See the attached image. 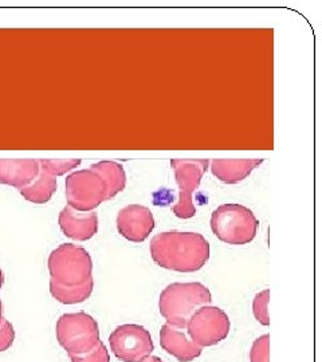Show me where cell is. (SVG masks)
Wrapping results in <instances>:
<instances>
[{"label": "cell", "mask_w": 322, "mask_h": 362, "mask_svg": "<svg viewBox=\"0 0 322 362\" xmlns=\"http://www.w3.org/2000/svg\"><path fill=\"white\" fill-rule=\"evenodd\" d=\"M270 337L263 334L259 337L250 350V362H270L269 361V351H270Z\"/></svg>", "instance_id": "ffe728a7"}, {"label": "cell", "mask_w": 322, "mask_h": 362, "mask_svg": "<svg viewBox=\"0 0 322 362\" xmlns=\"http://www.w3.org/2000/svg\"><path fill=\"white\" fill-rule=\"evenodd\" d=\"M13 339L15 330L13 324L4 318L0 325V353L10 349L13 346Z\"/></svg>", "instance_id": "44dd1931"}, {"label": "cell", "mask_w": 322, "mask_h": 362, "mask_svg": "<svg viewBox=\"0 0 322 362\" xmlns=\"http://www.w3.org/2000/svg\"><path fill=\"white\" fill-rule=\"evenodd\" d=\"M270 298V291L263 290L259 294L255 296L253 300V313L254 317L259 324L262 326H269L270 325V318H269V311H268V303Z\"/></svg>", "instance_id": "ac0fdd59"}, {"label": "cell", "mask_w": 322, "mask_h": 362, "mask_svg": "<svg viewBox=\"0 0 322 362\" xmlns=\"http://www.w3.org/2000/svg\"><path fill=\"white\" fill-rule=\"evenodd\" d=\"M38 160H0V184L22 189L37 179Z\"/></svg>", "instance_id": "4fadbf2b"}, {"label": "cell", "mask_w": 322, "mask_h": 362, "mask_svg": "<svg viewBox=\"0 0 322 362\" xmlns=\"http://www.w3.org/2000/svg\"><path fill=\"white\" fill-rule=\"evenodd\" d=\"M212 296L206 286L200 282L171 284L159 299V309L168 325L185 329L191 315L202 306L211 305Z\"/></svg>", "instance_id": "3957f363"}, {"label": "cell", "mask_w": 322, "mask_h": 362, "mask_svg": "<svg viewBox=\"0 0 322 362\" xmlns=\"http://www.w3.org/2000/svg\"><path fill=\"white\" fill-rule=\"evenodd\" d=\"M50 294L64 305L89 299L94 288L93 260L84 247L64 243L49 257Z\"/></svg>", "instance_id": "6da1fadb"}, {"label": "cell", "mask_w": 322, "mask_h": 362, "mask_svg": "<svg viewBox=\"0 0 322 362\" xmlns=\"http://www.w3.org/2000/svg\"><path fill=\"white\" fill-rule=\"evenodd\" d=\"M109 345L120 361L142 362L155 350L151 333L142 325L117 326L109 337Z\"/></svg>", "instance_id": "9c48e42d"}, {"label": "cell", "mask_w": 322, "mask_h": 362, "mask_svg": "<svg viewBox=\"0 0 322 362\" xmlns=\"http://www.w3.org/2000/svg\"><path fill=\"white\" fill-rule=\"evenodd\" d=\"M91 167L100 172L106 182L109 200H112L117 194L125 189L127 173L121 164L116 161H100L97 164H93Z\"/></svg>", "instance_id": "2e32d148"}, {"label": "cell", "mask_w": 322, "mask_h": 362, "mask_svg": "<svg viewBox=\"0 0 322 362\" xmlns=\"http://www.w3.org/2000/svg\"><path fill=\"white\" fill-rule=\"evenodd\" d=\"M58 223L64 236L77 242H86L98 233V218L93 211L79 212L66 206L59 214Z\"/></svg>", "instance_id": "7c38bea8"}, {"label": "cell", "mask_w": 322, "mask_h": 362, "mask_svg": "<svg viewBox=\"0 0 322 362\" xmlns=\"http://www.w3.org/2000/svg\"><path fill=\"white\" fill-rule=\"evenodd\" d=\"M259 220L242 204H223L211 215V230L215 236L231 246L251 243L257 236Z\"/></svg>", "instance_id": "277c9868"}, {"label": "cell", "mask_w": 322, "mask_h": 362, "mask_svg": "<svg viewBox=\"0 0 322 362\" xmlns=\"http://www.w3.org/2000/svg\"><path fill=\"white\" fill-rule=\"evenodd\" d=\"M69 357L71 362H110L109 351L103 341H100L94 349H91L85 354H78V356L70 354Z\"/></svg>", "instance_id": "d6986e66"}, {"label": "cell", "mask_w": 322, "mask_h": 362, "mask_svg": "<svg viewBox=\"0 0 322 362\" xmlns=\"http://www.w3.org/2000/svg\"><path fill=\"white\" fill-rule=\"evenodd\" d=\"M3 303H1V300H0V325L3 322Z\"/></svg>", "instance_id": "603a6c76"}, {"label": "cell", "mask_w": 322, "mask_h": 362, "mask_svg": "<svg viewBox=\"0 0 322 362\" xmlns=\"http://www.w3.org/2000/svg\"><path fill=\"white\" fill-rule=\"evenodd\" d=\"M58 344L67 354H85L100 342V327L97 321L84 311L70 313L59 317L55 326Z\"/></svg>", "instance_id": "5b68a950"}, {"label": "cell", "mask_w": 322, "mask_h": 362, "mask_svg": "<svg viewBox=\"0 0 322 362\" xmlns=\"http://www.w3.org/2000/svg\"><path fill=\"white\" fill-rule=\"evenodd\" d=\"M149 251L157 266L171 272H199L209 259L208 240L196 233H157L151 240Z\"/></svg>", "instance_id": "7a4b0ae2"}, {"label": "cell", "mask_w": 322, "mask_h": 362, "mask_svg": "<svg viewBox=\"0 0 322 362\" xmlns=\"http://www.w3.org/2000/svg\"><path fill=\"white\" fill-rule=\"evenodd\" d=\"M55 191H57V177L49 170L42 168L40 165H39L37 179L30 185L19 189V192L27 202L34 204H46L47 202H50Z\"/></svg>", "instance_id": "9a60e30c"}, {"label": "cell", "mask_w": 322, "mask_h": 362, "mask_svg": "<svg viewBox=\"0 0 322 362\" xmlns=\"http://www.w3.org/2000/svg\"><path fill=\"white\" fill-rule=\"evenodd\" d=\"M263 163V158L250 160H214L209 161L211 172L224 184H238Z\"/></svg>", "instance_id": "5bb4252c"}, {"label": "cell", "mask_w": 322, "mask_h": 362, "mask_svg": "<svg viewBox=\"0 0 322 362\" xmlns=\"http://www.w3.org/2000/svg\"><path fill=\"white\" fill-rule=\"evenodd\" d=\"M39 165L42 168L49 170L55 177L64 176V173L70 172L71 169L77 168L81 165L79 158H73V160H38Z\"/></svg>", "instance_id": "e0dca14e"}, {"label": "cell", "mask_w": 322, "mask_h": 362, "mask_svg": "<svg viewBox=\"0 0 322 362\" xmlns=\"http://www.w3.org/2000/svg\"><path fill=\"white\" fill-rule=\"evenodd\" d=\"M231 322L224 311L206 305L193 313L187 322L185 330L193 342L200 348L218 345L230 333Z\"/></svg>", "instance_id": "52a82bcc"}, {"label": "cell", "mask_w": 322, "mask_h": 362, "mask_svg": "<svg viewBox=\"0 0 322 362\" xmlns=\"http://www.w3.org/2000/svg\"><path fill=\"white\" fill-rule=\"evenodd\" d=\"M160 345L179 362H192L202 356L203 348L197 346L187 334L185 329L163 325L160 330Z\"/></svg>", "instance_id": "8fae6325"}, {"label": "cell", "mask_w": 322, "mask_h": 362, "mask_svg": "<svg viewBox=\"0 0 322 362\" xmlns=\"http://www.w3.org/2000/svg\"><path fill=\"white\" fill-rule=\"evenodd\" d=\"M155 228V218L151 209L140 204L122 208L117 215V230L122 238L133 243H142Z\"/></svg>", "instance_id": "30bf717a"}, {"label": "cell", "mask_w": 322, "mask_h": 362, "mask_svg": "<svg viewBox=\"0 0 322 362\" xmlns=\"http://www.w3.org/2000/svg\"><path fill=\"white\" fill-rule=\"evenodd\" d=\"M142 362H164L160 357H156V356H149L146 360H144Z\"/></svg>", "instance_id": "7402d4cb"}, {"label": "cell", "mask_w": 322, "mask_h": 362, "mask_svg": "<svg viewBox=\"0 0 322 362\" xmlns=\"http://www.w3.org/2000/svg\"><path fill=\"white\" fill-rule=\"evenodd\" d=\"M67 206L79 212H91L101 203L109 200L108 187L98 170H76L64 181Z\"/></svg>", "instance_id": "8992f818"}, {"label": "cell", "mask_w": 322, "mask_h": 362, "mask_svg": "<svg viewBox=\"0 0 322 362\" xmlns=\"http://www.w3.org/2000/svg\"><path fill=\"white\" fill-rule=\"evenodd\" d=\"M3 284H4V276H3V272H1V269H0V290H1V287H3Z\"/></svg>", "instance_id": "cb8c5ba5"}, {"label": "cell", "mask_w": 322, "mask_h": 362, "mask_svg": "<svg viewBox=\"0 0 322 362\" xmlns=\"http://www.w3.org/2000/svg\"><path fill=\"white\" fill-rule=\"evenodd\" d=\"M175 170V179L179 185V202L172 207V212L179 219H191L196 215L192 194L199 188L200 181L209 165L208 158L202 160H171Z\"/></svg>", "instance_id": "ba28073f"}]
</instances>
